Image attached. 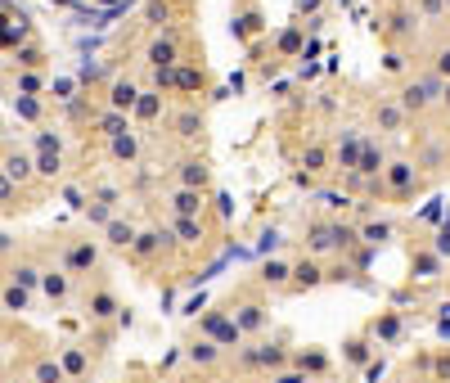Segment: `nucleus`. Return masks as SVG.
<instances>
[{
	"label": "nucleus",
	"instance_id": "obj_14",
	"mask_svg": "<svg viewBox=\"0 0 450 383\" xmlns=\"http://www.w3.org/2000/svg\"><path fill=\"white\" fill-rule=\"evenodd\" d=\"M14 285L32 289V285H36V266H18V271H14Z\"/></svg>",
	"mask_w": 450,
	"mask_h": 383
},
{
	"label": "nucleus",
	"instance_id": "obj_27",
	"mask_svg": "<svg viewBox=\"0 0 450 383\" xmlns=\"http://www.w3.org/2000/svg\"><path fill=\"white\" fill-rule=\"evenodd\" d=\"M441 72L450 77V50H446V55H441Z\"/></svg>",
	"mask_w": 450,
	"mask_h": 383
},
{
	"label": "nucleus",
	"instance_id": "obj_23",
	"mask_svg": "<svg viewBox=\"0 0 450 383\" xmlns=\"http://www.w3.org/2000/svg\"><path fill=\"white\" fill-rule=\"evenodd\" d=\"M135 109H140V118H153L158 113V99H135Z\"/></svg>",
	"mask_w": 450,
	"mask_h": 383
},
{
	"label": "nucleus",
	"instance_id": "obj_21",
	"mask_svg": "<svg viewBox=\"0 0 450 383\" xmlns=\"http://www.w3.org/2000/svg\"><path fill=\"white\" fill-rule=\"evenodd\" d=\"M95 316H113V298H108V293L95 298Z\"/></svg>",
	"mask_w": 450,
	"mask_h": 383
},
{
	"label": "nucleus",
	"instance_id": "obj_26",
	"mask_svg": "<svg viewBox=\"0 0 450 383\" xmlns=\"http://www.w3.org/2000/svg\"><path fill=\"white\" fill-rule=\"evenodd\" d=\"M14 194V181H10V176H0V198H10Z\"/></svg>",
	"mask_w": 450,
	"mask_h": 383
},
{
	"label": "nucleus",
	"instance_id": "obj_16",
	"mask_svg": "<svg viewBox=\"0 0 450 383\" xmlns=\"http://www.w3.org/2000/svg\"><path fill=\"white\" fill-rule=\"evenodd\" d=\"M414 271L432 275V271H437V257H432V252H419V257H414Z\"/></svg>",
	"mask_w": 450,
	"mask_h": 383
},
{
	"label": "nucleus",
	"instance_id": "obj_15",
	"mask_svg": "<svg viewBox=\"0 0 450 383\" xmlns=\"http://www.w3.org/2000/svg\"><path fill=\"white\" fill-rule=\"evenodd\" d=\"M266 280H270V285L289 280V266H284V262H266Z\"/></svg>",
	"mask_w": 450,
	"mask_h": 383
},
{
	"label": "nucleus",
	"instance_id": "obj_8",
	"mask_svg": "<svg viewBox=\"0 0 450 383\" xmlns=\"http://www.w3.org/2000/svg\"><path fill=\"white\" fill-rule=\"evenodd\" d=\"M27 302H32V298H27V289H23V285H10V289H5V306H10V311H23Z\"/></svg>",
	"mask_w": 450,
	"mask_h": 383
},
{
	"label": "nucleus",
	"instance_id": "obj_24",
	"mask_svg": "<svg viewBox=\"0 0 450 383\" xmlns=\"http://www.w3.org/2000/svg\"><path fill=\"white\" fill-rule=\"evenodd\" d=\"M293 275H297L302 285H315V275H320V271H315V266H297V271H293Z\"/></svg>",
	"mask_w": 450,
	"mask_h": 383
},
{
	"label": "nucleus",
	"instance_id": "obj_19",
	"mask_svg": "<svg viewBox=\"0 0 450 383\" xmlns=\"http://www.w3.org/2000/svg\"><path fill=\"white\" fill-rule=\"evenodd\" d=\"M423 99H428V90H423V86H410V90H406V104H410V109H419Z\"/></svg>",
	"mask_w": 450,
	"mask_h": 383
},
{
	"label": "nucleus",
	"instance_id": "obj_20",
	"mask_svg": "<svg viewBox=\"0 0 450 383\" xmlns=\"http://www.w3.org/2000/svg\"><path fill=\"white\" fill-rule=\"evenodd\" d=\"M189 356H194V361H212V356H216V347H212V343H198V347H194Z\"/></svg>",
	"mask_w": 450,
	"mask_h": 383
},
{
	"label": "nucleus",
	"instance_id": "obj_17",
	"mask_svg": "<svg viewBox=\"0 0 450 383\" xmlns=\"http://www.w3.org/2000/svg\"><path fill=\"white\" fill-rule=\"evenodd\" d=\"M257 325H261V306H248L243 320H239V329H257Z\"/></svg>",
	"mask_w": 450,
	"mask_h": 383
},
{
	"label": "nucleus",
	"instance_id": "obj_28",
	"mask_svg": "<svg viewBox=\"0 0 450 383\" xmlns=\"http://www.w3.org/2000/svg\"><path fill=\"white\" fill-rule=\"evenodd\" d=\"M446 99H450V90H446Z\"/></svg>",
	"mask_w": 450,
	"mask_h": 383
},
{
	"label": "nucleus",
	"instance_id": "obj_9",
	"mask_svg": "<svg viewBox=\"0 0 450 383\" xmlns=\"http://www.w3.org/2000/svg\"><path fill=\"white\" fill-rule=\"evenodd\" d=\"M36 383H64V370H59L54 361H41L36 365Z\"/></svg>",
	"mask_w": 450,
	"mask_h": 383
},
{
	"label": "nucleus",
	"instance_id": "obj_25",
	"mask_svg": "<svg viewBox=\"0 0 450 383\" xmlns=\"http://www.w3.org/2000/svg\"><path fill=\"white\" fill-rule=\"evenodd\" d=\"M261 361H266V365H279V361H284V352H275V347H266V352H261Z\"/></svg>",
	"mask_w": 450,
	"mask_h": 383
},
{
	"label": "nucleus",
	"instance_id": "obj_4",
	"mask_svg": "<svg viewBox=\"0 0 450 383\" xmlns=\"http://www.w3.org/2000/svg\"><path fill=\"white\" fill-rule=\"evenodd\" d=\"M5 176L10 181H27L32 176V158L27 153H5Z\"/></svg>",
	"mask_w": 450,
	"mask_h": 383
},
{
	"label": "nucleus",
	"instance_id": "obj_22",
	"mask_svg": "<svg viewBox=\"0 0 450 383\" xmlns=\"http://www.w3.org/2000/svg\"><path fill=\"white\" fill-rule=\"evenodd\" d=\"M108 235H113V243H131V226H108Z\"/></svg>",
	"mask_w": 450,
	"mask_h": 383
},
{
	"label": "nucleus",
	"instance_id": "obj_18",
	"mask_svg": "<svg viewBox=\"0 0 450 383\" xmlns=\"http://www.w3.org/2000/svg\"><path fill=\"white\" fill-rule=\"evenodd\" d=\"M113 149H118L122 158H131V153H135V140H131V135H113Z\"/></svg>",
	"mask_w": 450,
	"mask_h": 383
},
{
	"label": "nucleus",
	"instance_id": "obj_6",
	"mask_svg": "<svg viewBox=\"0 0 450 383\" xmlns=\"http://www.w3.org/2000/svg\"><path fill=\"white\" fill-rule=\"evenodd\" d=\"M41 289H45V298H54V302H64V298H68V275H64V271H45Z\"/></svg>",
	"mask_w": 450,
	"mask_h": 383
},
{
	"label": "nucleus",
	"instance_id": "obj_1",
	"mask_svg": "<svg viewBox=\"0 0 450 383\" xmlns=\"http://www.w3.org/2000/svg\"><path fill=\"white\" fill-rule=\"evenodd\" d=\"M135 99H140L135 81H118V86H113V95H108V104L122 113V109H135Z\"/></svg>",
	"mask_w": 450,
	"mask_h": 383
},
{
	"label": "nucleus",
	"instance_id": "obj_11",
	"mask_svg": "<svg viewBox=\"0 0 450 383\" xmlns=\"http://www.w3.org/2000/svg\"><path fill=\"white\" fill-rule=\"evenodd\" d=\"M149 59H153L158 68H167V64H172V45H167V41H158V45L149 50Z\"/></svg>",
	"mask_w": 450,
	"mask_h": 383
},
{
	"label": "nucleus",
	"instance_id": "obj_13",
	"mask_svg": "<svg viewBox=\"0 0 450 383\" xmlns=\"http://www.w3.org/2000/svg\"><path fill=\"white\" fill-rule=\"evenodd\" d=\"M176 230H181V239H198V235H203L194 217H181V221H176Z\"/></svg>",
	"mask_w": 450,
	"mask_h": 383
},
{
	"label": "nucleus",
	"instance_id": "obj_10",
	"mask_svg": "<svg viewBox=\"0 0 450 383\" xmlns=\"http://www.w3.org/2000/svg\"><path fill=\"white\" fill-rule=\"evenodd\" d=\"M387 181H392L397 189H406V185H410V167H406V163H392V172H387Z\"/></svg>",
	"mask_w": 450,
	"mask_h": 383
},
{
	"label": "nucleus",
	"instance_id": "obj_7",
	"mask_svg": "<svg viewBox=\"0 0 450 383\" xmlns=\"http://www.w3.org/2000/svg\"><path fill=\"white\" fill-rule=\"evenodd\" d=\"M181 181H185V189H203V181H207V172L198 163H185V172H181Z\"/></svg>",
	"mask_w": 450,
	"mask_h": 383
},
{
	"label": "nucleus",
	"instance_id": "obj_3",
	"mask_svg": "<svg viewBox=\"0 0 450 383\" xmlns=\"http://www.w3.org/2000/svg\"><path fill=\"white\" fill-rule=\"evenodd\" d=\"M36 172H41V176H54V172H59V144H54L50 135L41 140V158H36Z\"/></svg>",
	"mask_w": 450,
	"mask_h": 383
},
{
	"label": "nucleus",
	"instance_id": "obj_12",
	"mask_svg": "<svg viewBox=\"0 0 450 383\" xmlns=\"http://www.w3.org/2000/svg\"><path fill=\"white\" fill-rule=\"evenodd\" d=\"M360 235H365V243H383V239H387V235H392V230H387V226H383V221H378V226H365V230H360Z\"/></svg>",
	"mask_w": 450,
	"mask_h": 383
},
{
	"label": "nucleus",
	"instance_id": "obj_5",
	"mask_svg": "<svg viewBox=\"0 0 450 383\" xmlns=\"http://www.w3.org/2000/svg\"><path fill=\"white\" fill-rule=\"evenodd\" d=\"M172 203H176V212H181V217H194V212L203 208V194H198V189H176Z\"/></svg>",
	"mask_w": 450,
	"mask_h": 383
},
{
	"label": "nucleus",
	"instance_id": "obj_2",
	"mask_svg": "<svg viewBox=\"0 0 450 383\" xmlns=\"http://www.w3.org/2000/svg\"><path fill=\"white\" fill-rule=\"evenodd\" d=\"M95 266V243H72L68 248V271H86Z\"/></svg>",
	"mask_w": 450,
	"mask_h": 383
}]
</instances>
